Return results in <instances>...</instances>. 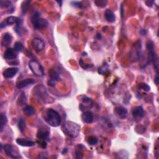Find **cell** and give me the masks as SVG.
<instances>
[{"instance_id": "44dd1931", "label": "cell", "mask_w": 159, "mask_h": 159, "mask_svg": "<svg viewBox=\"0 0 159 159\" xmlns=\"http://www.w3.org/2000/svg\"><path fill=\"white\" fill-rule=\"evenodd\" d=\"M18 127L21 132H24L26 129V122L22 118H20L18 122Z\"/></svg>"}, {"instance_id": "484cf974", "label": "cell", "mask_w": 159, "mask_h": 159, "mask_svg": "<svg viewBox=\"0 0 159 159\" xmlns=\"http://www.w3.org/2000/svg\"><path fill=\"white\" fill-rule=\"evenodd\" d=\"M14 48L18 52H20L23 51L24 45L20 42H16L14 45Z\"/></svg>"}, {"instance_id": "f546056e", "label": "cell", "mask_w": 159, "mask_h": 159, "mask_svg": "<svg viewBox=\"0 0 159 159\" xmlns=\"http://www.w3.org/2000/svg\"><path fill=\"white\" fill-rule=\"evenodd\" d=\"M71 5L73 6H74V7L77 8H80V9H81L83 8V4L79 2H71Z\"/></svg>"}, {"instance_id": "1f68e13d", "label": "cell", "mask_w": 159, "mask_h": 159, "mask_svg": "<svg viewBox=\"0 0 159 159\" xmlns=\"http://www.w3.org/2000/svg\"><path fill=\"white\" fill-rule=\"evenodd\" d=\"M158 79H159L158 78V73H157V75L155 76V78L154 79V82L156 84H158V81H159Z\"/></svg>"}, {"instance_id": "7c38bea8", "label": "cell", "mask_w": 159, "mask_h": 159, "mask_svg": "<svg viewBox=\"0 0 159 159\" xmlns=\"http://www.w3.org/2000/svg\"><path fill=\"white\" fill-rule=\"evenodd\" d=\"M35 83V81L33 78H26V79H24V80L20 81L17 84L16 87L18 88L22 89V88H24L25 87H27L28 86H29V85Z\"/></svg>"}, {"instance_id": "30bf717a", "label": "cell", "mask_w": 159, "mask_h": 159, "mask_svg": "<svg viewBox=\"0 0 159 159\" xmlns=\"http://www.w3.org/2000/svg\"><path fill=\"white\" fill-rule=\"evenodd\" d=\"M19 71V68L17 67H11L5 70L3 72V77L6 78H12L16 75Z\"/></svg>"}, {"instance_id": "7a4b0ae2", "label": "cell", "mask_w": 159, "mask_h": 159, "mask_svg": "<svg viewBox=\"0 0 159 159\" xmlns=\"http://www.w3.org/2000/svg\"><path fill=\"white\" fill-rule=\"evenodd\" d=\"M64 132L72 138H75L78 136L80 132L81 127L77 123L71 121H67L63 126Z\"/></svg>"}, {"instance_id": "cb8c5ba5", "label": "cell", "mask_w": 159, "mask_h": 159, "mask_svg": "<svg viewBox=\"0 0 159 159\" xmlns=\"http://www.w3.org/2000/svg\"><path fill=\"white\" fill-rule=\"evenodd\" d=\"M87 142L90 145H95L98 144V139L96 136H91L88 137Z\"/></svg>"}, {"instance_id": "6da1fadb", "label": "cell", "mask_w": 159, "mask_h": 159, "mask_svg": "<svg viewBox=\"0 0 159 159\" xmlns=\"http://www.w3.org/2000/svg\"><path fill=\"white\" fill-rule=\"evenodd\" d=\"M44 121L52 127H58L62 123V119L60 114L52 108L48 109L43 116Z\"/></svg>"}, {"instance_id": "d4e9b609", "label": "cell", "mask_w": 159, "mask_h": 159, "mask_svg": "<svg viewBox=\"0 0 159 159\" xmlns=\"http://www.w3.org/2000/svg\"><path fill=\"white\" fill-rule=\"evenodd\" d=\"M108 69H109V66L108 64H106V65H103V66L100 67L98 70V73H100V74L101 75H106V73L108 72Z\"/></svg>"}, {"instance_id": "83f0119b", "label": "cell", "mask_w": 159, "mask_h": 159, "mask_svg": "<svg viewBox=\"0 0 159 159\" xmlns=\"http://www.w3.org/2000/svg\"><path fill=\"white\" fill-rule=\"evenodd\" d=\"M30 3H31V2H29V1H25L22 3V11L23 14H25L27 12Z\"/></svg>"}, {"instance_id": "ffe728a7", "label": "cell", "mask_w": 159, "mask_h": 159, "mask_svg": "<svg viewBox=\"0 0 159 159\" xmlns=\"http://www.w3.org/2000/svg\"><path fill=\"white\" fill-rule=\"evenodd\" d=\"M8 123V119L5 114L2 113L0 115V131L1 132H3L4 128Z\"/></svg>"}, {"instance_id": "5b68a950", "label": "cell", "mask_w": 159, "mask_h": 159, "mask_svg": "<svg viewBox=\"0 0 159 159\" xmlns=\"http://www.w3.org/2000/svg\"><path fill=\"white\" fill-rule=\"evenodd\" d=\"M48 76H49V80L48 81V84L49 86L53 87L57 82L60 81V77L58 71L55 68H51L48 71Z\"/></svg>"}, {"instance_id": "5bb4252c", "label": "cell", "mask_w": 159, "mask_h": 159, "mask_svg": "<svg viewBox=\"0 0 159 159\" xmlns=\"http://www.w3.org/2000/svg\"><path fill=\"white\" fill-rule=\"evenodd\" d=\"M115 112L119 117V118L122 119H124L127 118L128 116V110L126 108L123 106H118L116 108Z\"/></svg>"}, {"instance_id": "3957f363", "label": "cell", "mask_w": 159, "mask_h": 159, "mask_svg": "<svg viewBox=\"0 0 159 159\" xmlns=\"http://www.w3.org/2000/svg\"><path fill=\"white\" fill-rule=\"evenodd\" d=\"M31 21L35 29H43L48 26V22L47 19L41 18V14L39 12L36 13L32 16Z\"/></svg>"}, {"instance_id": "277c9868", "label": "cell", "mask_w": 159, "mask_h": 159, "mask_svg": "<svg viewBox=\"0 0 159 159\" xmlns=\"http://www.w3.org/2000/svg\"><path fill=\"white\" fill-rule=\"evenodd\" d=\"M29 67L34 74L39 77L44 75V68L37 60H32L29 62Z\"/></svg>"}, {"instance_id": "9a60e30c", "label": "cell", "mask_w": 159, "mask_h": 159, "mask_svg": "<svg viewBox=\"0 0 159 159\" xmlns=\"http://www.w3.org/2000/svg\"><path fill=\"white\" fill-rule=\"evenodd\" d=\"M16 142L18 145L22 147H32L35 145V142L27 139L18 138L16 139Z\"/></svg>"}, {"instance_id": "8fae6325", "label": "cell", "mask_w": 159, "mask_h": 159, "mask_svg": "<svg viewBox=\"0 0 159 159\" xmlns=\"http://www.w3.org/2000/svg\"><path fill=\"white\" fill-rule=\"evenodd\" d=\"M18 52L13 48H8L4 54V58L6 60H15L18 57Z\"/></svg>"}, {"instance_id": "e575fe53", "label": "cell", "mask_w": 159, "mask_h": 159, "mask_svg": "<svg viewBox=\"0 0 159 159\" xmlns=\"http://www.w3.org/2000/svg\"><path fill=\"white\" fill-rule=\"evenodd\" d=\"M58 4H59V5H60V6H62V1H60V2H57Z\"/></svg>"}, {"instance_id": "4fadbf2b", "label": "cell", "mask_w": 159, "mask_h": 159, "mask_svg": "<svg viewBox=\"0 0 159 159\" xmlns=\"http://www.w3.org/2000/svg\"><path fill=\"white\" fill-rule=\"evenodd\" d=\"M81 119L84 123H92L93 121V114L90 111H84L81 115Z\"/></svg>"}, {"instance_id": "d6a6232c", "label": "cell", "mask_w": 159, "mask_h": 159, "mask_svg": "<svg viewBox=\"0 0 159 159\" xmlns=\"http://www.w3.org/2000/svg\"><path fill=\"white\" fill-rule=\"evenodd\" d=\"M140 33L142 35H145L147 34V31L145 29H141V31H140Z\"/></svg>"}, {"instance_id": "ba28073f", "label": "cell", "mask_w": 159, "mask_h": 159, "mask_svg": "<svg viewBox=\"0 0 159 159\" xmlns=\"http://www.w3.org/2000/svg\"><path fill=\"white\" fill-rule=\"evenodd\" d=\"M32 46L37 52H40L42 51L45 46V42L40 38H36L33 39L32 41Z\"/></svg>"}, {"instance_id": "d6986e66", "label": "cell", "mask_w": 159, "mask_h": 159, "mask_svg": "<svg viewBox=\"0 0 159 159\" xmlns=\"http://www.w3.org/2000/svg\"><path fill=\"white\" fill-rule=\"evenodd\" d=\"M49 132L47 131H43V130H39L38 133H37V137L38 139L42 141H45L48 139V136H49Z\"/></svg>"}, {"instance_id": "ac0fdd59", "label": "cell", "mask_w": 159, "mask_h": 159, "mask_svg": "<svg viewBox=\"0 0 159 159\" xmlns=\"http://www.w3.org/2000/svg\"><path fill=\"white\" fill-rule=\"evenodd\" d=\"M12 40H13V38H12L11 34H10L9 33H5L4 34L2 38V44L4 47L8 46L11 43Z\"/></svg>"}, {"instance_id": "e0dca14e", "label": "cell", "mask_w": 159, "mask_h": 159, "mask_svg": "<svg viewBox=\"0 0 159 159\" xmlns=\"http://www.w3.org/2000/svg\"><path fill=\"white\" fill-rule=\"evenodd\" d=\"M104 17L106 20L109 22H114L116 21V16L111 9H106L104 13Z\"/></svg>"}, {"instance_id": "f1b7e54d", "label": "cell", "mask_w": 159, "mask_h": 159, "mask_svg": "<svg viewBox=\"0 0 159 159\" xmlns=\"http://www.w3.org/2000/svg\"><path fill=\"white\" fill-rule=\"evenodd\" d=\"M139 89L143 90L145 91H149L151 90V87L149 86L147 84H146L145 83H141L139 84Z\"/></svg>"}, {"instance_id": "4dcf8cb0", "label": "cell", "mask_w": 159, "mask_h": 159, "mask_svg": "<svg viewBox=\"0 0 159 159\" xmlns=\"http://www.w3.org/2000/svg\"><path fill=\"white\" fill-rule=\"evenodd\" d=\"M154 3V1H150V0H149V1H146L145 2L146 5L147 6H149V7H152L153 6Z\"/></svg>"}, {"instance_id": "7402d4cb", "label": "cell", "mask_w": 159, "mask_h": 159, "mask_svg": "<svg viewBox=\"0 0 159 159\" xmlns=\"http://www.w3.org/2000/svg\"><path fill=\"white\" fill-rule=\"evenodd\" d=\"M35 110L34 108L32 106H27L24 109V113L27 116H32L34 114Z\"/></svg>"}, {"instance_id": "603a6c76", "label": "cell", "mask_w": 159, "mask_h": 159, "mask_svg": "<svg viewBox=\"0 0 159 159\" xmlns=\"http://www.w3.org/2000/svg\"><path fill=\"white\" fill-rule=\"evenodd\" d=\"M0 6L4 9L13 8V3L9 0H0Z\"/></svg>"}, {"instance_id": "4316f807", "label": "cell", "mask_w": 159, "mask_h": 159, "mask_svg": "<svg viewBox=\"0 0 159 159\" xmlns=\"http://www.w3.org/2000/svg\"><path fill=\"white\" fill-rule=\"evenodd\" d=\"M94 3L97 6L100 8H104L107 5L108 2L106 1V0H97V1H95Z\"/></svg>"}, {"instance_id": "9c48e42d", "label": "cell", "mask_w": 159, "mask_h": 159, "mask_svg": "<svg viewBox=\"0 0 159 159\" xmlns=\"http://www.w3.org/2000/svg\"><path fill=\"white\" fill-rule=\"evenodd\" d=\"M147 48L149 55V60L147 65H149L152 61L155 60V47L154 43L152 41H150L147 43Z\"/></svg>"}, {"instance_id": "836d02e7", "label": "cell", "mask_w": 159, "mask_h": 159, "mask_svg": "<svg viewBox=\"0 0 159 159\" xmlns=\"http://www.w3.org/2000/svg\"><path fill=\"white\" fill-rule=\"evenodd\" d=\"M96 38H97V39H101V35L100 34H98L96 35Z\"/></svg>"}, {"instance_id": "8992f818", "label": "cell", "mask_w": 159, "mask_h": 159, "mask_svg": "<svg viewBox=\"0 0 159 159\" xmlns=\"http://www.w3.org/2000/svg\"><path fill=\"white\" fill-rule=\"evenodd\" d=\"M6 155L12 158H19L21 157L20 154L15 149L14 146L11 144H5L3 147Z\"/></svg>"}, {"instance_id": "52a82bcc", "label": "cell", "mask_w": 159, "mask_h": 159, "mask_svg": "<svg viewBox=\"0 0 159 159\" xmlns=\"http://www.w3.org/2000/svg\"><path fill=\"white\" fill-rule=\"evenodd\" d=\"M21 23L22 21L20 18L15 16H9L1 23L0 26H1V28L2 29L6 27L7 26H11L14 24H16V26H19L21 25Z\"/></svg>"}, {"instance_id": "2e32d148", "label": "cell", "mask_w": 159, "mask_h": 159, "mask_svg": "<svg viewBox=\"0 0 159 159\" xmlns=\"http://www.w3.org/2000/svg\"><path fill=\"white\" fill-rule=\"evenodd\" d=\"M132 116L136 118H143L145 116V111L142 106H136L132 110Z\"/></svg>"}]
</instances>
